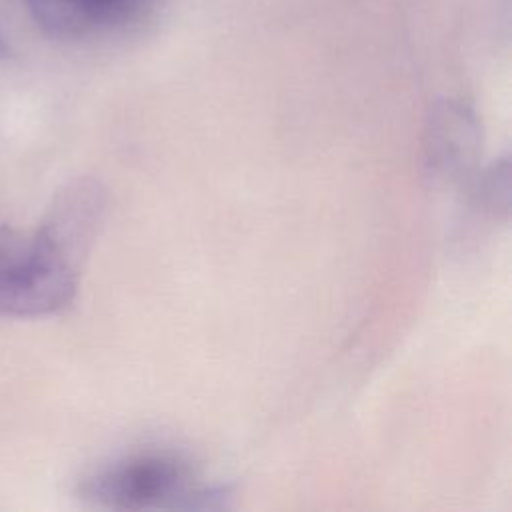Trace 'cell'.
I'll use <instances>...</instances> for the list:
<instances>
[{"label": "cell", "instance_id": "obj_1", "mask_svg": "<svg viewBox=\"0 0 512 512\" xmlns=\"http://www.w3.org/2000/svg\"><path fill=\"white\" fill-rule=\"evenodd\" d=\"M102 208V190L82 180L58 194L38 228L0 226V316H50L72 304Z\"/></svg>", "mask_w": 512, "mask_h": 512}, {"label": "cell", "instance_id": "obj_2", "mask_svg": "<svg viewBox=\"0 0 512 512\" xmlns=\"http://www.w3.org/2000/svg\"><path fill=\"white\" fill-rule=\"evenodd\" d=\"M82 496L112 510H198L224 504L226 488L202 486L194 466L168 450L120 458L82 484Z\"/></svg>", "mask_w": 512, "mask_h": 512}, {"label": "cell", "instance_id": "obj_3", "mask_svg": "<svg viewBox=\"0 0 512 512\" xmlns=\"http://www.w3.org/2000/svg\"><path fill=\"white\" fill-rule=\"evenodd\" d=\"M34 22L60 40H86L130 24L146 0H26Z\"/></svg>", "mask_w": 512, "mask_h": 512}, {"label": "cell", "instance_id": "obj_4", "mask_svg": "<svg viewBox=\"0 0 512 512\" xmlns=\"http://www.w3.org/2000/svg\"><path fill=\"white\" fill-rule=\"evenodd\" d=\"M478 122L462 104H444L432 114L426 158L434 172L446 178H460L468 172L478 154Z\"/></svg>", "mask_w": 512, "mask_h": 512}, {"label": "cell", "instance_id": "obj_5", "mask_svg": "<svg viewBox=\"0 0 512 512\" xmlns=\"http://www.w3.org/2000/svg\"><path fill=\"white\" fill-rule=\"evenodd\" d=\"M6 52H8V48H6L4 38H2V34H0V58H2V56H6Z\"/></svg>", "mask_w": 512, "mask_h": 512}]
</instances>
